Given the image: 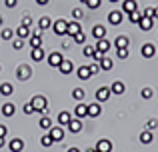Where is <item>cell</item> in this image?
Returning <instances> with one entry per match:
<instances>
[{
  "instance_id": "obj_27",
  "label": "cell",
  "mask_w": 158,
  "mask_h": 152,
  "mask_svg": "<svg viewBox=\"0 0 158 152\" xmlns=\"http://www.w3.org/2000/svg\"><path fill=\"white\" fill-rule=\"evenodd\" d=\"M14 34L18 36V38H22V40H28V38H30V28H26V26H22V24H20V26L16 28Z\"/></svg>"
},
{
  "instance_id": "obj_46",
  "label": "cell",
  "mask_w": 158,
  "mask_h": 152,
  "mask_svg": "<svg viewBox=\"0 0 158 152\" xmlns=\"http://www.w3.org/2000/svg\"><path fill=\"white\" fill-rule=\"evenodd\" d=\"M156 126H158V120H156V118H150V120L146 122V130H154Z\"/></svg>"
},
{
  "instance_id": "obj_35",
  "label": "cell",
  "mask_w": 158,
  "mask_h": 152,
  "mask_svg": "<svg viewBox=\"0 0 158 152\" xmlns=\"http://www.w3.org/2000/svg\"><path fill=\"white\" fill-rule=\"evenodd\" d=\"M72 42L74 44H80V46H82V44H86V34H84V32H78L76 36H72Z\"/></svg>"
},
{
  "instance_id": "obj_57",
  "label": "cell",
  "mask_w": 158,
  "mask_h": 152,
  "mask_svg": "<svg viewBox=\"0 0 158 152\" xmlns=\"http://www.w3.org/2000/svg\"><path fill=\"white\" fill-rule=\"evenodd\" d=\"M108 2H112V4H116V2H120V0H108Z\"/></svg>"
},
{
  "instance_id": "obj_61",
  "label": "cell",
  "mask_w": 158,
  "mask_h": 152,
  "mask_svg": "<svg viewBox=\"0 0 158 152\" xmlns=\"http://www.w3.org/2000/svg\"><path fill=\"white\" fill-rule=\"evenodd\" d=\"M156 54H158V50H156Z\"/></svg>"
},
{
  "instance_id": "obj_42",
  "label": "cell",
  "mask_w": 158,
  "mask_h": 152,
  "mask_svg": "<svg viewBox=\"0 0 158 152\" xmlns=\"http://www.w3.org/2000/svg\"><path fill=\"white\" fill-rule=\"evenodd\" d=\"M72 18L74 20H82L84 18V10H82V8H72Z\"/></svg>"
},
{
  "instance_id": "obj_9",
  "label": "cell",
  "mask_w": 158,
  "mask_h": 152,
  "mask_svg": "<svg viewBox=\"0 0 158 152\" xmlns=\"http://www.w3.org/2000/svg\"><path fill=\"white\" fill-rule=\"evenodd\" d=\"M48 134L52 136V140H54V142L64 140V128H62V126H52V128L48 130Z\"/></svg>"
},
{
  "instance_id": "obj_37",
  "label": "cell",
  "mask_w": 158,
  "mask_h": 152,
  "mask_svg": "<svg viewBox=\"0 0 158 152\" xmlns=\"http://www.w3.org/2000/svg\"><path fill=\"white\" fill-rule=\"evenodd\" d=\"M94 52H96V48L90 46V44H86V46H84V52H82V54H84L86 58H94Z\"/></svg>"
},
{
  "instance_id": "obj_59",
  "label": "cell",
  "mask_w": 158,
  "mask_h": 152,
  "mask_svg": "<svg viewBox=\"0 0 158 152\" xmlns=\"http://www.w3.org/2000/svg\"><path fill=\"white\" fill-rule=\"evenodd\" d=\"M80 2H82V4H86V2H88V0H80Z\"/></svg>"
},
{
  "instance_id": "obj_40",
  "label": "cell",
  "mask_w": 158,
  "mask_h": 152,
  "mask_svg": "<svg viewBox=\"0 0 158 152\" xmlns=\"http://www.w3.org/2000/svg\"><path fill=\"white\" fill-rule=\"evenodd\" d=\"M2 40H12L14 38V30H10V28H2Z\"/></svg>"
},
{
  "instance_id": "obj_24",
  "label": "cell",
  "mask_w": 158,
  "mask_h": 152,
  "mask_svg": "<svg viewBox=\"0 0 158 152\" xmlns=\"http://www.w3.org/2000/svg\"><path fill=\"white\" fill-rule=\"evenodd\" d=\"M14 112H16V106L12 102H4L2 104V116L10 118V116H14Z\"/></svg>"
},
{
  "instance_id": "obj_7",
  "label": "cell",
  "mask_w": 158,
  "mask_h": 152,
  "mask_svg": "<svg viewBox=\"0 0 158 152\" xmlns=\"http://www.w3.org/2000/svg\"><path fill=\"white\" fill-rule=\"evenodd\" d=\"M108 88H110V92L114 94V96H122L124 90H126V86H124V82H122V80H114L110 86H108Z\"/></svg>"
},
{
  "instance_id": "obj_47",
  "label": "cell",
  "mask_w": 158,
  "mask_h": 152,
  "mask_svg": "<svg viewBox=\"0 0 158 152\" xmlns=\"http://www.w3.org/2000/svg\"><path fill=\"white\" fill-rule=\"evenodd\" d=\"M22 26H26V28H30L32 26V18L28 14H24V18H22Z\"/></svg>"
},
{
  "instance_id": "obj_15",
  "label": "cell",
  "mask_w": 158,
  "mask_h": 152,
  "mask_svg": "<svg viewBox=\"0 0 158 152\" xmlns=\"http://www.w3.org/2000/svg\"><path fill=\"white\" fill-rule=\"evenodd\" d=\"M78 32H82V26L78 20H72V22H68V30H66V36H76Z\"/></svg>"
},
{
  "instance_id": "obj_36",
  "label": "cell",
  "mask_w": 158,
  "mask_h": 152,
  "mask_svg": "<svg viewBox=\"0 0 158 152\" xmlns=\"http://www.w3.org/2000/svg\"><path fill=\"white\" fill-rule=\"evenodd\" d=\"M128 54H130V50H128V48H116V56H118L120 60H126Z\"/></svg>"
},
{
  "instance_id": "obj_6",
  "label": "cell",
  "mask_w": 158,
  "mask_h": 152,
  "mask_svg": "<svg viewBox=\"0 0 158 152\" xmlns=\"http://www.w3.org/2000/svg\"><path fill=\"white\" fill-rule=\"evenodd\" d=\"M110 40H106V38H100V40H96V44H94V48H96V52H100L102 56H106V52L110 50Z\"/></svg>"
},
{
  "instance_id": "obj_26",
  "label": "cell",
  "mask_w": 158,
  "mask_h": 152,
  "mask_svg": "<svg viewBox=\"0 0 158 152\" xmlns=\"http://www.w3.org/2000/svg\"><path fill=\"white\" fill-rule=\"evenodd\" d=\"M128 44H130V38L124 36V34L114 38V48H128Z\"/></svg>"
},
{
  "instance_id": "obj_53",
  "label": "cell",
  "mask_w": 158,
  "mask_h": 152,
  "mask_svg": "<svg viewBox=\"0 0 158 152\" xmlns=\"http://www.w3.org/2000/svg\"><path fill=\"white\" fill-rule=\"evenodd\" d=\"M66 152H82V150L76 148V146H70V148H66Z\"/></svg>"
},
{
  "instance_id": "obj_32",
  "label": "cell",
  "mask_w": 158,
  "mask_h": 152,
  "mask_svg": "<svg viewBox=\"0 0 158 152\" xmlns=\"http://www.w3.org/2000/svg\"><path fill=\"white\" fill-rule=\"evenodd\" d=\"M72 98H74V100H78V102H82L86 98V90L84 88H74L72 90Z\"/></svg>"
},
{
  "instance_id": "obj_18",
  "label": "cell",
  "mask_w": 158,
  "mask_h": 152,
  "mask_svg": "<svg viewBox=\"0 0 158 152\" xmlns=\"http://www.w3.org/2000/svg\"><path fill=\"white\" fill-rule=\"evenodd\" d=\"M58 70H60V74H66V76H68V74H72V72H74V64L70 62L68 58H64V62L58 66Z\"/></svg>"
},
{
  "instance_id": "obj_38",
  "label": "cell",
  "mask_w": 158,
  "mask_h": 152,
  "mask_svg": "<svg viewBox=\"0 0 158 152\" xmlns=\"http://www.w3.org/2000/svg\"><path fill=\"white\" fill-rule=\"evenodd\" d=\"M152 94H154V92H152V88H150V86H144V88L140 90V96H142L144 100H148V98H152Z\"/></svg>"
},
{
  "instance_id": "obj_31",
  "label": "cell",
  "mask_w": 158,
  "mask_h": 152,
  "mask_svg": "<svg viewBox=\"0 0 158 152\" xmlns=\"http://www.w3.org/2000/svg\"><path fill=\"white\" fill-rule=\"evenodd\" d=\"M38 28H40V30H48V28H52L50 16H42V18L38 20Z\"/></svg>"
},
{
  "instance_id": "obj_14",
  "label": "cell",
  "mask_w": 158,
  "mask_h": 152,
  "mask_svg": "<svg viewBox=\"0 0 158 152\" xmlns=\"http://www.w3.org/2000/svg\"><path fill=\"white\" fill-rule=\"evenodd\" d=\"M68 132H72V134H78V132H82V120L80 118H72V120L68 122Z\"/></svg>"
},
{
  "instance_id": "obj_12",
  "label": "cell",
  "mask_w": 158,
  "mask_h": 152,
  "mask_svg": "<svg viewBox=\"0 0 158 152\" xmlns=\"http://www.w3.org/2000/svg\"><path fill=\"white\" fill-rule=\"evenodd\" d=\"M134 10H138L136 0H124V2H122V14H128V16H130Z\"/></svg>"
},
{
  "instance_id": "obj_13",
  "label": "cell",
  "mask_w": 158,
  "mask_h": 152,
  "mask_svg": "<svg viewBox=\"0 0 158 152\" xmlns=\"http://www.w3.org/2000/svg\"><path fill=\"white\" fill-rule=\"evenodd\" d=\"M110 88L108 86H100V88L96 90V102H106L108 98H110Z\"/></svg>"
},
{
  "instance_id": "obj_4",
  "label": "cell",
  "mask_w": 158,
  "mask_h": 152,
  "mask_svg": "<svg viewBox=\"0 0 158 152\" xmlns=\"http://www.w3.org/2000/svg\"><path fill=\"white\" fill-rule=\"evenodd\" d=\"M40 28H36L34 32H30V38H28V44H30V48H40L42 46V36H40Z\"/></svg>"
},
{
  "instance_id": "obj_30",
  "label": "cell",
  "mask_w": 158,
  "mask_h": 152,
  "mask_svg": "<svg viewBox=\"0 0 158 152\" xmlns=\"http://www.w3.org/2000/svg\"><path fill=\"white\" fill-rule=\"evenodd\" d=\"M12 92H14V86H12L10 82H2V84H0V94H2V96H10Z\"/></svg>"
},
{
  "instance_id": "obj_52",
  "label": "cell",
  "mask_w": 158,
  "mask_h": 152,
  "mask_svg": "<svg viewBox=\"0 0 158 152\" xmlns=\"http://www.w3.org/2000/svg\"><path fill=\"white\" fill-rule=\"evenodd\" d=\"M34 2H36V4H38V6H46V4H48V2H50V0H34Z\"/></svg>"
},
{
  "instance_id": "obj_19",
  "label": "cell",
  "mask_w": 158,
  "mask_h": 152,
  "mask_svg": "<svg viewBox=\"0 0 158 152\" xmlns=\"http://www.w3.org/2000/svg\"><path fill=\"white\" fill-rule=\"evenodd\" d=\"M100 114H102L100 102H92V104H88V116L90 118H96V116H100Z\"/></svg>"
},
{
  "instance_id": "obj_41",
  "label": "cell",
  "mask_w": 158,
  "mask_h": 152,
  "mask_svg": "<svg viewBox=\"0 0 158 152\" xmlns=\"http://www.w3.org/2000/svg\"><path fill=\"white\" fill-rule=\"evenodd\" d=\"M128 18H130V22H132V24H138V22H140V18H142V12L134 10V12H132L130 16H128Z\"/></svg>"
},
{
  "instance_id": "obj_28",
  "label": "cell",
  "mask_w": 158,
  "mask_h": 152,
  "mask_svg": "<svg viewBox=\"0 0 158 152\" xmlns=\"http://www.w3.org/2000/svg\"><path fill=\"white\" fill-rule=\"evenodd\" d=\"M140 142H142V144H150L152 140H154V134H152V130H146L144 128V132H140Z\"/></svg>"
},
{
  "instance_id": "obj_8",
  "label": "cell",
  "mask_w": 158,
  "mask_h": 152,
  "mask_svg": "<svg viewBox=\"0 0 158 152\" xmlns=\"http://www.w3.org/2000/svg\"><path fill=\"white\" fill-rule=\"evenodd\" d=\"M88 116V104H84V102H78L76 106H74V118H84Z\"/></svg>"
},
{
  "instance_id": "obj_50",
  "label": "cell",
  "mask_w": 158,
  "mask_h": 152,
  "mask_svg": "<svg viewBox=\"0 0 158 152\" xmlns=\"http://www.w3.org/2000/svg\"><path fill=\"white\" fill-rule=\"evenodd\" d=\"M6 134H8V128L4 124H0V136H6Z\"/></svg>"
},
{
  "instance_id": "obj_49",
  "label": "cell",
  "mask_w": 158,
  "mask_h": 152,
  "mask_svg": "<svg viewBox=\"0 0 158 152\" xmlns=\"http://www.w3.org/2000/svg\"><path fill=\"white\" fill-rule=\"evenodd\" d=\"M16 4H18V0H4V6L6 8H14Z\"/></svg>"
},
{
  "instance_id": "obj_22",
  "label": "cell",
  "mask_w": 158,
  "mask_h": 152,
  "mask_svg": "<svg viewBox=\"0 0 158 152\" xmlns=\"http://www.w3.org/2000/svg\"><path fill=\"white\" fill-rule=\"evenodd\" d=\"M140 54H142V56H144V58H152V56H154V54H156V48H154V46H152V44H150V42H146V44H144V46H142V48H140Z\"/></svg>"
},
{
  "instance_id": "obj_11",
  "label": "cell",
  "mask_w": 158,
  "mask_h": 152,
  "mask_svg": "<svg viewBox=\"0 0 158 152\" xmlns=\"http://www.w3.org/2000/svg\"><path fill=\"white\" fill-rule=\"evenodd\" d=\"M8 150L10 152H22L24 150V140L22 138H12V140L8 142Z\"/></svg>"
},
{
  "instance_id": "obj_29",
  "label": "cell",
  "mask_w": 158,
  "mask_h": 152,
  "mask_svg": "<svg viewBox=\"0 0 158 152\" xmlns=\"http://www.w3.org/2000/svg\"><path fill=\"white\" fill-rule=\"evenodd\" d=\"M76 76L80 78V80H88L92 74H90V68L88 66H80V68H76Z\"/></svg>"
},
{
  "instance_id": "obj_16",
  "label": "cell",
  "mask_w": 158,
  "mask_h": 152,
  "mask_svg": "<svg viewBox=\"0 0 158 152\" xmlns=\"http://www.w3.org/2000/svg\"><path fill=\"white\" fill-rule=\"evenodd\" d=\"M72 118H74V116L68 112V110H62V112L58 114V118H56V120H58V124H60L62 128H64V126H68V122L72 120Z\"/></svg>"
},
{
  "instance_id": "obj_20",
  "label": "cell",
  "mask_w": 158,
  "mask_h": 152,
  "mask_svg": "<svg viewBox=\"0 0 158 152\" xmlns=\"http://www.w3.org/2000/svg\"><path fill=\"white\" fill-rule=\"evenodd\" d=\"M92 36L96 40L106 38V26H102V24H94V26H92Z\"/></svg>"
},
{
  "instance_id": "obj_21",
  "label": "cell",
  "mask_w": 158,
  "mask_h": 152,
  "mask_svg": "<svg viewBox=\"0 0 158 152\" xmlns=\"http://www.w3.org/2000/svg\"><path fill=\"white\" fill-rule=\"evenodd\" d=\"M98 152H112V142L106 140V138H102V140L96 142V146H94Z\"/></svg>"
},
{
  "instance_id": "obj_60",
  "label": "cell",
  "mask_w": 158,
  "mask_h": 152,
  "mask_svg": "<svg viewBox=\"0 0 158 152\" xmlns=\"http://www.w3.org/2000/svg\"><path fill=\"white\" fill-rule=\"evenodd\" d=\"M0 72H2V66H0Z\"/></svg>"
},
{
  "instance_id": "obj_1",
  "label": "cell",
  "mask_w": 158,
  "mask_h": 152,
  "mask_svg": "<svg viewBox=\"0 0 158 152\" xmlns=\"http://www.w3.org/2000/svg\"><path fill=\"white\" fill-rule=\"evenodd\" d=\"M32 106H34V112L38 114H48V100L46 96H42V94H36V96L30 98Z\"/></svg>"
},
{
  "instance_id": "obj_45",
  "label": "cell",
  "mask_w": 158,
  "mask_h": 152,
  "mask_svg": "<svg viewBox=\"0 0 158 152\" xmlns=\"http://www.w3.org/2000/svg\"><path fill=\"white\" fill-rule=\"evenodd\" d=\"M88 68H90V74H92V76H94V74H98V72H100V64H98V62H92V64H90Z\"/></svg>"
},
{
  "instance_id": "obj_55",
  "label": "cell",
  "mask_w": 158,
  "mask_h": 152,
  "mask_svg": "<svg viewBox=\"0 0 158 152\" xmlns=\"http://www.w3.org/2000/svg\"><path fill=\"white\" fill-rule=\"evenodd\" d=\"M154 20H158V6L154 8Z\"/></svg>"
},
{
  "instance_id": "obj_2",
  "label": "cell",
  "mask_w": 158,
  "mask_h": 152,
  "mask_svg": "<svg viewBox=\"0 0 158 152\" xmlns=\"http://www.w3.org/2000/svg\"><path fill=\"white\" fill-rule=\"evenodd\" d=\"M52 30H54V34H58V36H66V30H68V20H64V18L54 20V22H52Z\"/></svg>"
},
{
  "instance_id": "obj_25",
  "label": "cell",
  "mask_w": 158,
  "mask_h": 152,
  "mask_svg": "<svg viewBox=\"0 0 158 152\" xmlns=\"http://www.w3.org/2000/svg\"><path fill=\"white\" fill-rule=\"evenodd\" d=\"M38 126H40V130H50L52 128V118L50 116H46V114H44V116H40V120H38Z\"/></svg>"
},
{
  "instance_id": "obj_3",
  "label": "cell",
  "mask_w": 158,
  "mask_h": 152,
  "mask_svg": "<svg viewBox=\"0 0 158 152\" xmlns=\"http://www.w3.org/2000/svg\"><path fill=\"white\" fill-rule=\"evenodd\" d=\"M32 76V68L28 66V64H20L18 68H16V78H18V80H28V78Z\"/></svg>"
},
{
  "instance_id": "obj_58",
  "label": "cell",
  "mask_w": 158,
  "mask_h": 152,
  "mask_svg": "<svg viewBox=\"0 0 158 152\" xmlns=\"http://www.w3.org/2000/svg\"><path fill=\"white\" fill-rule=\"evenodd\" d=\"M2 22H4V18H2V16H0V26H2Z\"/></svg>"
},
{
  "instance_id": "obj_10",
  "label": "cell",
  "mask_w": 158,
  "mask_h": 152,
  "mask_svg": "<svg viewBox=\"0 0 158 152\" xmlns=\"http://www.w3.org/2000/svg\"><path fill=\"white\" fill-rule=\"evenodd\" d=\"M120 22H122V10H112V12H108V24L118 26Z\"/></svg>"
},
{
  "instance_id": "obj_56",
  "label": "cell",
  "mask_w": 158,
  "mask_h": 152,
  "mask_svg": "<svg viewBox=\"0 0 158 152\" xmlns=\"http://www.w3.org/2000/svg\"><path fill=\"white\" fill-rule=\"evenodd\" d=\"M86 152H98L96 148H86Z\"/></svg>"
},
{
  "instance_id": "obj_54",
  "label": "cell",
  "mask_w": 158,
  "mask_h": 152,
  "mask_svg": "<svg viewBox=\"0 0 158 152\" xmlns=\"http://www.w3.org/2000/svg\"><path fill=\"white\" fill-rule=\"evenodd\" d=\"M2 146H6V136H0V148Z\"/></svg>"
},
{
  "instance_id": "obj_44",
  "label": "cell",
  "mask_w": 158,
  "mask_h": 152,
  "mask_svg": "<svg viewBox=\"0 0 158 152\" xmlns=\"http://www.w3.org/2000/svg\"><path fill=\"white\" fill-rule=\"evenodd\" d=\"M22 112H24V114H28V116H30V114H34V106H32V102H30V100H28L26 104L22 106Z\"/></svg>"
},
{
  "instance_id": "obj_5",
  "label": "cell",
  "mask_w": 158,
  "mask_h": 152,
  "mask_svg": "<svg viewBox=\"0 0 158 152\" xmlns=\"http://www.w3.org/2000/svg\"><path fill=\"white\" fill-rule=\"evenodd\" d=\"M48 64H50L52 68H58L62 62H64V56H62V52H50V54L46 56Z\"/></svg>"
},
{
  "instance_id": "obj_39",
  "label": "cell",
  "mask_w": 158,
  "mask_h": 152,
  "mask_svg": "<svg viewBox=\"0 0 158 152\" xmlns=\"http://www.w3.org/2000/svg\"><path fill=\"white\" fill-rule=\"evenodd\" d=\"M12 48H14V50H20V48H24V40L18 38V36H14V38H12Z\"/></svg>"
},
{
  "instance_id": "obj_23",
  "label": "cell",
  "mask_w": 158,
  "mask_h": 152,
  "mask_svg": "<svg viewBox=\"0 0 158 152\" xmlns=\"http://www.w3.org/2000/svg\"><path fill=\"white\" fill-rule=\"evenodd\" d=\"M30 58L34 60V62H42V60L46 58V54H44L42 46H40V48H32V52H30Z\"/></svg>"
},
{
  "instance_id": "obj_48",
  "label": "cell",
  "mask_w": 158,
  "mask_h": 152,
  "mask_svg": "<svg viewBox=\"0 0 158 152\" xmlns=\"http://www.w3.org/2000/svg\"><path fill=\"white\" fill-rule=\"evenodd\" d=\"M142 16H146V18H154V8H146V10L142 12Z\"/></svg>"
},
{
  "instance_id": "obj_34",
  "label": "cell",
  "mask_w": 158,
  "mask_h": 152,
  "mask_svg": "<svg viewBox=\"0 0 158 152\" xmlns=\"http://www.w3.org/2000/svg\"><path fill=\"white\" fill-rule=\"evenodd\" d=\"M98 64H100V70H110V68H112V64H114V62H112V60L108 58V56H102V58H100V62H98Z\"/></svg>"
},
{
  "instance_id": "obj_33",
  "label": "cell",
  "mask_w": 158,
  "mask_h": 152,
  "mask_svg": "<svg viewBox=\"0 0 158 152\" xmlns=\"http://www.w3.org/2000/svg\"><path fill=\"white\" fill-rule=\"evenodd\" d=\"M40 144H42L44 148H50V146L54 144L52 136H50V134H48V132H44V134H42V138H40Z\"/></svg>"
},
{
  "instance_id": "obj_43",
  "label": "cell",
  "mask_w": 158,
  "mask_h": 152,
  "mask_svg": "<svg viewBox=\"0 0 158 152\" xmlns=\"http://www.w3.org/2000/svg\"><path fill=\"white\" fill-rule=\"evenodd\" d=\"M100 4H102V0H88V2H86V6H88L90 10H98V8H100Z\"/></svg>"
},
{
  "instance_id": "obj_17",
  "label": "cell",
  "mask_w": 158,
  "mask_h": 152,
  "mask_svg": "<svg viewBox=\"0 0 158 152\" xmlns=\"http://www.w3.org/2000/svg\"><path fill=\"white\" fill-rule=\"evenodd\" d=\"M152 26H154V18H146V16H142V18H140V22H138V28H140V30L148 32V30H152Z\"/></svg>"
},
{
  "instance_id": "obj_51",
  "label": "cell",
  "mask_w": 158,
  "mask_h": 152,
  "mask_svg": "<svg viewBox=\"0 0 158 152\" xmlns=\"http://www.w3.org/2000/svg\"><path fill=\"white\" fill-rule=\"evenodd\" d=\"M62 48H64V50H68V48H70V40H68V38L62 40Z\"/></svg>"
}]
</instances>
